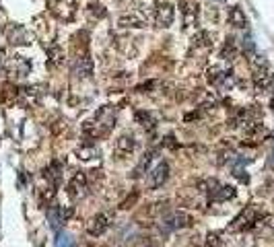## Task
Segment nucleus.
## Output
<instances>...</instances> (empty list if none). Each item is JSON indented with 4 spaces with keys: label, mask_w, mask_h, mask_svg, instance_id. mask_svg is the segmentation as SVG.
<instances>
[{
    "label": "nucleus",
    "mask_w": 274,
    "mask_h": 247,
    "mask_svg": "<svg viewBox=\"0 0 274 247\" xmlns=\"http://www.w3.org/2000/svg\"><path fill=\"white\" fill-rule=\"evenodd\" d=\"M260 220H262V216L258 214V210L254 206H247L243 212L233 220V225L229 227V231H252V229L258 227Z\"/></svg>",
    "instance_id": "1"
},
{
    "label": "nucleus",
    "mask_w": 274,
    "mask_h": 247,
    "mask_svg": "<svg viewBox=\"0 0 274 247\" xmlns=\"http://www.w3.org/2000/svg\"><path fill=\"white\" fill-rule=\"evenodd\" d=\"M206 82L212 87H231V68L225 64H212L206 70Z\"/></svg>",
    "instance_id": "2"
},
{
    "label": "nucleus",
    "mask_w": 274,
    "mask_h": 247,
    "mask_svg": "<svg viewBox=\"0 0 274 247\" xmlns=\"http://www.w3.org/2000/svg\"><path fill=\"white\" fill-rule=\"evenodd\" d=\"M52 13L64 23H70L76 15V0H52Z\"/></svg>",
    "instance_id": "3"
},
{
    "label": "nucleus",
    "mask_w": 274,
    "mask_h": 247,
    "mask_svg": "<svg viewBox=\"0 0 274 247\" xmlns=\"http://www.w3.org/2000/svg\"><path fill=\"white\" fill-rule=\"evenodd\" d=\"M208 198L210 202H227V200L235 198V187L233 185H227V183H219L216 179L208 181Z\"/></svg>",
    "instance_id": "4"
},
{
    "label": "nucleus",
    "mask_w": 274,
    "mask_h": 247,
    "mask_svg": "<svg viewBox=\"0 0 274 247\" xmlns=\"http://www.w3.org/2000/svg\"><path fill=\"white\" fill-rule=\"evenodd\" d=\"M111 220H113L111 212H99L87 222V233L91 237H101L111 227Z\"/></svg>",
    "instance_id": "5"
},
{
    "label": "nucleus",
    "mask_w": 274,
    "mask_h": 247,
    "mask_svg": "<svg viewBox=\"0 0 274 247\" xmlns=\"http://www.w3.org/2000/svg\"><path fill=\"white\" fill-rule=\"evenodd\" d=\"M155 21L159 27H171V23H173V4L169 0H157L155 2Z\"/></svg>",
    "instance_id": "6"
},
{
    "label": "nucleus",
    "mask_w": 274,
    "mask_h": 247,
    "mask_svg": "<svg viewBox=\"0 0 274 247\" xmlns=\"http://www.w3.org/2000/svg\"><path fill=\"white\" fill-rule=\"evenodd\" d=\"M169 177V165L167 163H159L155 169H151L146 173V187L148 190H157L161 187Z\"/></svg>",
    "instance_id": "7"
},
{
    "label": "nucleus",
    "mask_w": 274,
    "mask_h": 247,
    "mask_svg": "<svg viewBox=\"0 0 274 247\" xmlns=\"http://www.w3.org/2000/svg\"><path fill=\"white\" fill-rule=\"evenodd\" d=\"M134 148H136L134 136L124 134V136H120V138L116 140V144H113V157H116L118 161H124V159H128V157L132 155Z\"/></svg>",
    "instance_id": "8"
},
{
    "label": "nucleus",
    "mask_w": 274,
    "mask_h": 247,
    "mask_svg": "<svg viewBox=\"0 0 274 247\" xmlns=\"http://www.w3.org/2000/svg\"><path fill=\"white\" fill-rule=\"evenodd\" d=\"M120 27H126V29H142L148 25V17L140 10H130V13H124L120 17Z\"/></svg>",
    "instance_id": "9"
},
{
    "label": "nucleus",
    "mask_w": 274,
    "mask_h": 247,
    "mask_svg": "<svg viewBox=\"0 0 274 247\" xmlns=\"http://www.w3.org/2000/svg\"><path fill=\"white\" fill-rule=\"evenodd\" d=\"M87 175L83 171L74 173L70 181H68V196H70L72 200H81L85 194H87Z\"/></svg>",
    "instance_id": "10"
},
{
    "label": "nucleus",
    "mask_w": 274,
    "mask_h": 247,
    "mask_svg": "<svg viewBox=\"0 0 274 247\" xmlns=\"http://www.w3.org/2000/svg\"><path fill=\"white\" fill-rule=\"evenodd\" d=\"M264 136H266V128H264V124H260V122L247 124L245 130H243L245 144H260L262 140H264Z\"/></svg>",
    "instance_id": "11"
},
{
    "label": "nucleus",
    "mask_w": 274,
    "mask_h": 247,
    "mask_svg": "<svg viewBox=\"0 0 274 247\" xmlns=\"http://www.w3.org/2000/svg\"><path fill=\"white\" fill-rule=\"evenodd\" d=\"M163 222L167 229H186V227H192V214H188L186 210H175Z\"/></svg>",
    "instance_id": "12"
},
{
    "label": "nucleus",
    "mask_w": 274,
    "mask_h": 247,
    "mask_svg": "<svg viewBox=\"0 0 274 247\" xmlns=\"http://www.w3.org/2000/svg\"><path fill=\"white\" fill-rule=\"evenodd\" d=\"M179 10L184 15L186 27H192L198 19V2L196 0H179Z\"/></svg>",
    "instance_id": "13"
},
{
    "label": "nucleus",
    "mask_w": 274,
    "mask_h": 247,
    "mask_svg": "<svg viewBox=\"0 0 274 247\" xmlns=\"http://www.w3.org/2000/svg\"><path fill=\"white\" fill-rule=\"evenodd\" d=\"M6 35H8V41L13 45H27L29 43V33L21 25H13L6 31Z\"/></svg>",
    "instance_id": "14"
},
{
    "label": "nucleus",
    "mask_w": 274,
    "mask_h": 247,
    "mask_svg": "<svg viewBox=\"0 0 274 247\" xmlns=\"http://www.w3.org/2000/svg\"><path fill=\"white\" fill-rule=\"evenodd\" d=\"M74 155H76V159H78V161H83V163H91V161L99 159V150H97V146H93V144H81V146H76Z\"/></svg>",
    "instance_id": "15"
},
{
    "label": "nucleus",
    "mask_w": 274,
    "mask_h": 247,
    "mask_svg": "<svg viewBox=\"0 0 274 247\" xmlns=\"http://www.w3.org/2000/svg\"><path fill=\"white\" fill-rule=\"evenodd\" d=\"M64 62H66L64 50L60 48L58 43H54L52 48L48 50V64H50L52 68H60V66H64Z\"/></svg>",
    "instance_id": "16"
},
{
    "label": "nucleus",
    "mask_w": 274,
    "mask_h": 247,
    "mask_svg": "<svg viewBox=\"0 0 274 247\" xmlns=\"http://www.w3.org/2000/svg\"><path fill=\"white\" fill-rule=\"evenodd\" d=\"M29 68H31L29 60H27V58H23V56H15L13 62H10V72H15L17 76H27Z\"/></svg>",
    "instance_id": "17"
},
{
    "label": "nucleus",
    "mask_w": 274,
    "mask_h": 247,
    "mask_svg": "<svg viewBox=\"0 0 274 247\" xmlns=\"http://www.w3.org/2000/svg\"><path fill=\"white\" fill-rule=\"evenodd\" d=\"M76 72H78V76H83V78H87V76L93 74V58H91L89 54H83L81 58H78V62H76Z\"/></svg>",
    "instance_id": "18"
},
{
    "label": "nucleus",
    "mask_w": 274,
    "mask_h": 247,
    "mask_svg": "<svg viewBox=\"0 0 274 247\" xmlns=\"http://www.w3.org/2000/svg\"><path fill=\"white\" fill-rule=\"evenodd\" d=\"M229 23L233 27H237V29H243L245 25H247V19H245V13L239 6H233L231 10H229Z\"/></svg>",
    "instance_id": "19"
},
{
    "label": "nucleus",
    "mask_w": 274,
    "mask_h": 247,
    "mask_svg": "<svg viewBox=\"0 0 274 247\" xmlns=\"http://www.w3.org/2000/svg\"><path fill=\"white\" fill-rule=\"evenodd\" d=\"M60 173H62V165L58 161H54L48 169H45V179L52 181V185H58L60 183Z\"/></svg>",
    "instance_id": "20"
},
{
    "label": "nucleus",
    "mask_w": 274,
    "mask_h": 247,
    "mask_svg": "<svg viewBox=\"0 0 274 247\" xmlns=\"http://www.w3.org/2000/svg\"><path fill=\"white\" fill-rule=\"evenodd\" d=\"M194 45L196 48H210L212 45V37L208 31H196V35H194Z\"/></svg>",
    "instance_id": "21"
},
{
    "label": "nucleus",
    "mask_w": 274,
    "mask_h": 247,
    "mask_svg": "<svg viewBox=\"0 0 274 247\" xmlns=\"http://www.w3.org/2000/svg\"><path fill=\"white\" fill-rule=\"evenodd\" d=\"M237 56V48H235V39H227L225 45H223V50H221V58L223 60H233V58Z\"/></svg>",
    "instance_id": "22"
},
{
    "label": "nucleus",
    "mask_w": 274,
    "mask_h": 247,
    "mask_svg": "<svg viewBox=\"0 0 274 247\" xmlns=\"http://www.w3.org/2000/svg\"><path fill=\"white\" fill-rule=\"evenodd\" d=\"M136 122H138L142 128H146V130H153V128H155L153 115L146 113V111H136Z\"/></svg>",
    "instance_id": "23"
},
{
    "label": "nucleus",
    "mask_w": 274,
    "mask_h": 247,
    "mask_svg": "<svg viewBox=\"0 0 274 247\" xmlns=\"http://www.w3.org/2000/svg\"><path fill=\"white\" fill-rule=\"evenodd\" d=\"M151 159H153V152H148V155L142 157L140 165H138V167H136V171H134V177H140V175L144 173V169L148 167V163H151Z\"/></svg>",
    "instance_id": "24"
},
{
    "label": "nucleus",
    "mask_w": 274,
    "mask_h": 247,
    "mask_svg": "<svg viewBox=\"0 0 274 247\" xmlns=\"http://www.w3.org/2000/svg\"><path fill=\"white\" fill-rule=\"evenodd\" d=\"M204 247H223V239H221V235H216V233H210L206 241H204Z\"/></svg>",
    "instance_id": "25"
},
{
    "label": "nucleus",
    "mask_w": 274,
    "mask_h": 247,
    "mask_svg": "<svg viewBox=\"0 0 274 247\" xmlns=\"http://www.w3.org/2000/svg\"><path fill=\"white\" fill-rule=\"evenodd\" d=\"M89 13L93 15V17H105V8L101 6V4H89Z\"/></svg>",
    "instance_id": "26"
},
{
    "label": "nucleus",
    "mask_w": 274,
    "mask_h": 247,
    "mask_svg": "<svg viewBox=\"0 0 274 247\" xmlns=\"http://www.w3.org/2000/svg\"><path fill=\"white\" fill-rule=\"evenodd\" d=\"M136 198H138V196L134 194L132 198H128V200H126V202H122V208H130V204H134V202H136Z\"/></svg>",
    "instance_id": "27"
},
{
    "label": "nucleus",
    "mask_w": 274,
    "mask_h": 247,
    "mask_svg": "<svg viewBox=\"0 0 274 247\" xmlns=\"http://www.w3.org/2000/svg\"><path fill=\"white\" fill-rule=\"evenodd\" d=\"M4 62V50H0V64Z\"/></svg>",
    "instance_id": "28"
}]
</instances>
